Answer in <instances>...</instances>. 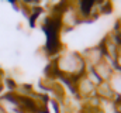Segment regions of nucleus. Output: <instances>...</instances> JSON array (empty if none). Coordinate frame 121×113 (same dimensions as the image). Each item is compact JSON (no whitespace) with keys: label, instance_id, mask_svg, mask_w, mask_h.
Segmentation results:
<instances>
[{"label":"nucleus","instance_id":"obj_7","mask_svg":"<svg viewBox=\"0 0 121 113\" xmlns=\"http://www.w3.org/2000/svg\"><path fill=\"white\" fill-rule=\"evenodd\" d=\"M96 95H97V98L100 100H113V99H116L108 82H101L99 85L96 88Z\"/></svg>","mask_w":121,"mask_h":113},{"label":"nucleus","instance_id":"obj_2","mask_svg":"<svg viewBox=\"0 0 121 113\" xmlns=\"http://www.w3.org/2000/svg\"><path fill=\"white\" fill-rule=\"evenodd\" d=\"M58 20H59L60 27L63 28H73L78 26V23H80V17L76 9V4H62V10L58 14Z\"/></svg>","mask_w":121,"mask_h":113},{"label":"nucleus","instance_id":"obj_8","mask_svg":"<svg viewBox=\"0 0 121 113\" xmlns=\"http://www.w3.org/2000/svg\"><path fill=\"white\" fill-rule=\"evenodd\" d=\"M117 100H121V71H114L111 78L107 81Z\"/></svg>","mask_w":121,"mask_h":113},{"label":"nucleus","instance_id":"obj_10","mask_svg":"<svg viewBox=\"0 0 121 113\" xmlns=\"http://www.w3.org/2000/svg\"><path fill=\"white\" fill-rule=\"evenodd\" d=\"M114 68H116V71H121V47L118 48L117 56L114 59Z\"/></svg>","mask_w":121,"mask_h":113},{"label":"nucleus","instance_id":"obj_4","mask_svg":"<svg viewBox=\"0 0 121 113\" xmlns=\"http://www.w3.org/2000/svg\"><path fill=\"white\" fill-rule=\"evenodd\" d=\"M82 56H83L87 68H94L104 59V51H103L101 45H99V47H93V48L86 50L82 54Z\"/></svg>","mask_w":121,"mask_h":113},{"label":"nucleus","instance_id":"obj_9","mask_svg":"<svg viewBox=\"0 0 121 113\" xmlns=\"http://www.w3.org/2000/svg\"><path fill=\"white\" fill-rule=\"evenodd\" d=\"M85 75L87 76V79H89L91 84L96 86V88H97L99 85L103 82V81H101V78H100V76L96 74V71H94L93 68H86V74H85Z\"/></svg>","mask_w":121,"mask_h":113},{"label":"nucleus","instance_id":"obj_3","mask_svg":"<svg viewBox=\"0 0 121 113\" xmlns=\"http://www.w3.org/2000/svg\"><path fill=\"white\" fill-rule=\"evenodd\" d=\"M76 93L78 96L83 99H90L93 96H96V86L87 79L86 75H83L82 78L76 81Z\"/></svg>","mask_w":121,"mask_h":113},{"label":"nucleus","instance_id":"obj_6","mask_svg":"<svg viewBox=\"0 0 121 113\" xmlns=\"http://www.w3.org/2000/svg\"><path fill=\"white\" fill-rule=\"evenodd\" d=\"M76 9H78L80 20L82 19H89L91 14H94L96 1H93V0H80V1H78Z\"/></svg>","mask_w":121,"mask_h":113},{"label":"nucleus","instance_id":"obj_1","mask_svg":"<svg viewBox=\"0 0 121 113\" xmlns=\"http://www.w3.org/2000/svg\"><path fill=\"white\" fill-rule=\"evenodd\" d=\"M55 72L62 79H69L76 82L86 74V62L82 54L75 51H65L62 52L54 62Z\"/></svg>","mask_w":121,"mask_h":113},{"label":"nucleus","instance_id":"obj_5","mask_svg":"<svg viewBox=\"0 0 121 113\" xmlns=\"http://www.w3.org/2000/svg\"><path fill=\"white\" fill-rule=\"evenodd\" d=\"M93 69H94V71H96V74L101 78V81H103V82H107V81L111 78V75L114 74V71H116L114 65H113V64H110L108 61H106V59H103V61H101L99 65H96Z\"/></svg>","mask_w":121,"mask_h":113}]
</instances>
